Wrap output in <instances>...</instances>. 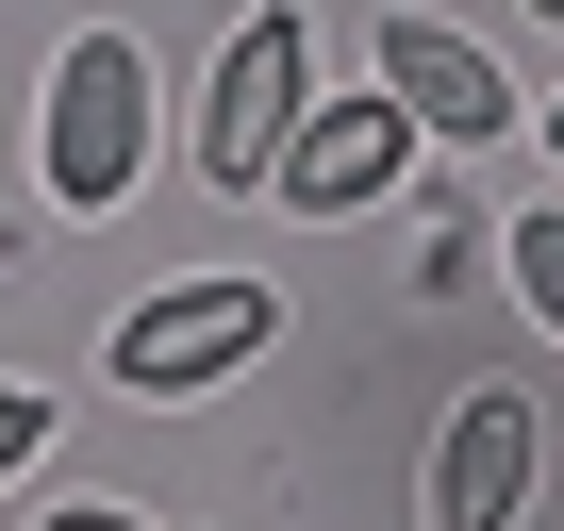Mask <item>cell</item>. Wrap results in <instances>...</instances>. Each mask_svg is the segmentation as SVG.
I'll use <instances>...</instances> for the list:
<instances>
[{
  "label": "cell",
  "mask_w": 564,
  "mask_h": 531,
  "mask_svg": "<svg viewBox=\"0 0 564 531\" xmlns=\"http://www.w3.org/2000/svg\"><path fill=\"white\" fill-rule=\"evenodd\" d=\"M34 183H51V216H117V199L150 183V51H133V34H67V51H51Z\"/></svg>",
  "instance_id": "6da1fadb"
},
{
  "label": "cell",
  "mask_w": 564,
  "mask_h": 531,
  "mask_svg": "<svg viewBox=\"0 0 564 531\" xmlns=\"http://www.w3.org/2000/svg\"><path fill=\"white\" fill-rule=\"evenodd\" d=\"M300 117H316V18L300 0H249L232 51H216V84H199V183L265 199L282 150H300Z\"/></svg>",
  "instance_id": "7a4b0ae2"
},
{
  "label": "cell",
  "mask_w": 564,
  "mask_h": 531,
  "mask_svg": "<svg viewBox=\"0 0 564 531\" xmlns=\"http://www.w3.org/2000/svg\"><path fill=\"white\" fill-rule=\"evenodd\" d=\"M265 333H282L265 283H166L117 316V399H216L232 366H265Z\"/></svg>",
  "instance_id": "3957f363"
},
{
  "label": "cell",
  "mask_w": 564,
  "mask_h": 531,
  "mask_svg": "<svg viewBox=\"0 0 564 531\" xmlns=\"http://www.w3.org/2000/svg\"><path fill=\"white\" fill-rule=\"evenodd\" d=\"M531 481H547V415L514 382H465L432 432V531H531Z\"/></svg>",
  "instance_id": "277c9868"
},
{
  "label": "cell",
  "mask_w": 564,
  "mask_h": 531,
  "mask_svg": "<svg viewBox=\"0 0 564 531\" xmlns=\"http://www.w3.org/2000/svg\"><path fill=\"white\" fill-rule=\"evenodd\" d=\"M366 67H382V100H399L415 133H448V166L514 133V84H498V51H465L448 18H382V34H366Z\"/></svg>",
  "instance_id": "5b68a950"
},
{
  "label": "cell",
  "mask_w": 564,
  "mask_h": 531,
  "mask_svg": "<svg viewBox=\"0 0 564 531\" xmlns=\"http://www.w3.org/2000/svg\"><path fill=\"white\" fill-rule=\"evenodd\" d=\"M415 150H432V133H415L382 84H366V100H316V117H300V150H282V199H300V216H366Z\"/></svg>",
  "instance_id": "8992f818"
},
{
  "label": "cell",
  "mask_w": 564,
  "mask_h": 531,
  "mask_svg": "<svg viewBox=\"0 0 564 531\" xmlns=\"http://www.w3.org/2000/svg\"><path fill=\"white\" fill-rule=\"evenodd\" d=\"M514 300L564 333V199H547V216H514Z\"/></svg>",
  "instance_id": "52a82bcc"
},
{
  "label": "cell",
  "mask_w": 564,
  "mask_h": 531,
  "mask_svg": "<svg viewBox=\"0 0 564 531\" xmlns=\"http://www.w3.org/2000/svg\"><path fill=\"white\" fill-rule=\"evenodd\" d=\"M34 448H51V399H34V382H0V481H18Z\"/></svg>",
  "instance_id": "ba28073f"
},
{
  "label": "cell",
  "mask_w": 564,
  "mask_h": 531,
  "mask_svg": "<svg viewBox=\"0 0 564 531\" xmlns=\"http://www.w3.org/2000/svg\"><path fill=\"white\" fill-rule=\"evenodd\" d=\"M51 531H166V514H133V498H67Z\"/></svg>",
  "instance_id": "9c48e42d"
},
{
  "label": "cell",
  "mask_w": 564,
  "mask_h": 531,
  "mask_svg": "<svg viewBox=\"0 0 564 531\" xmlns=\"http://www.w3.org/2000/svg\"><path fill=\"white\" fill-rule=\"evenodd\" d=\"M531 18H547V34H564V0H531Z\"/></svg>",
  "instance_id": "30bf717a"
},
{
  "label": "cell",
  "mask_w": 564,
  "mask_h": 531,
  "mask_svg": "<svg viewBox=\"0 0 564 531\" xmlns=\"http://www.w3.org/2000/svg\"><path fill=\"white\" fill-rule=\"evenodd\" d=\"M547 150H564V117H547Z\"/></svg>",
  "instance_id": "8fae6325"
}]
</instances>
